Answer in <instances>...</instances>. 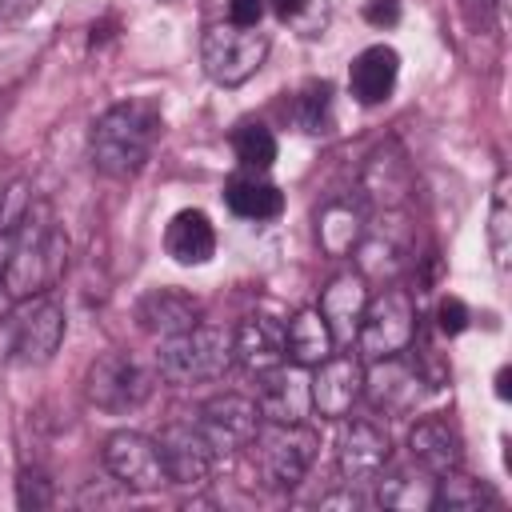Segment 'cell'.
Here are the masks:
<instances>
[{
	"mask_svg": "<svg viewBox=\"0 0 512 512\" xmlns=\"http://www.w3.org/2000/svg\"><path fill=\"white\" fill-rule=\"evenodd\" d=\"M68 268V236L44 196L16 180L0 196V284L20 304L52 292Z\"/></svg>",
	"mask_w": 512,
	"mask_h": 512,
	"instance_id": "obj_1",
	"label": "cell"
},
{
	"mask_svg": "<svg viewBox=\"0 0 512 512\" xmlns=\"http://www.w3.org/2000/svg\"><path fill=\"white\" fill-rule=\"evenodd\" d=\"M160 132H164V116H160V108L152 100H144V96L120 100V104L104 108L92 120V128H88V160L104 176H116V180L136 176L148 164Z\"/></svg>",
	"mask_w": 512,
	"mask_h": 512,
	"instance_id": "obj_2",
	"label": "cell"
},
{
	"mask_svg": "<svg viewBox=\"0 0 512 512\" xmlns=\"http://www.w3.org/2000/svg\"><path fill=\"white\" fill-rule=\"evenodd\" d=\"M232 328L220 324H192L188 332L164 336L156 364L160 376L172 384H200V380H216L232 368Z\"/></svg>",
	"mask_w": 512,
	"mask_h": 512,
	"instance_id": "obj_3",
	"label": "cell"
},
{
	"mask_svg": "<svg viewBox=\"0 0 512 512\" xmlns=\"http://www.w3.org/2000/svg\"><path fill=\"white\" fill-rule=\"evenodd\" d=\"M60 344H64V308L48 300V292L20 300V308H8V316L0 320V360L40 368L56 356Z\"/></svg>",
	"mask_w": 512,
	"mask_h": 512,
	"instance_id": "obj_4",
	"label": "cell"
},
{
	"mask_svg": "<svg viewBox=\"0 0 512 512\" xmlns=\"http://www.w3.org/2000/svg\"><path fill=\"white\" fill-rule=\"evenodd\" d=\"M248 448L256 452V464H260V476L268 488H296L320 452V436L312 428H304L300 420L296 424L268 420V424H260V432Z\"/></svg>",
	"mask_w": 512,
	"mask_h": 512,
	"instance_id": "obj_5",
	"label": "cell"
},
{
	"mask_svg": "<svg viewBox=\"0 0 512 512\" xmlns=\"http://www.w3.org/2000/svg\"><path fill=\"white\" fill-rule=\"evenodd\" d=\"M416 336V304L408 296V288H384L376 296H368L364 312H360V328H356V348L364 360H380V356H400L408 352Z\"/></svg>",
	"mask_w": 512,
	"mask_h": 512,
	"instance_id": "obj_6",
	"label": "cell"
},
{
	"mask_svg": "<svg viewBox=\"0 0 512 512\" xmlns=\"http://www.w3.org/2000/svg\"><path fill=\"white\" fill-rule=\"evenodd\" d=\"M264 56H268V36L260 28H240V24L204 28V40H200L204 72L224 88H236V84L252 80L260 72Z\"/></svg>",
	"mask_w": 512,
	"mask_h": 512,
	"instance_id": "obj_7",
	"label": "cell"
},
{
	"mask_svg": "<svg viewBox=\"0 0 512 512\" xmlns=\"http://www.w3.org/2000/svg\"><path fill=\"white\" fill-rule=\"evenodd\" d=\"M84 396L92 408L124 416V412H136L152 396V376L128 352H104L100 360H92L84 376Z\"/></svg>",
	"mask_w": 512,
	"mask_h": 512,
	"instance_id": "obj_8",
	"label": "cell"
},
{
	"mask_svg": "<svg viewBox=\"0 0 512 512\" xmlns=\"http://www.w3.org/2000/svg\"><path fill=\"white\" fill-rule=\"evenodd\" d=\"M104 468L112 472V480L128 492H156L168 476H164V460L152 436L144 432H112L104 440Z\"/></svg>",
	"mask_w": 512,
	"mask_h": 512,
	"instance_id": "obj_9",
	"label": "cell"
},
{
	"mask_svg": "<svg viewBox=\"0 0 512 512\" xmlns=\"http://www.w3.org/2000/svg\"><path fill=\"white\" fill-rule=\"evenodd\" d=\"M260 408H256V400H248V396H240V392H224V396H212L204 408H200V420H196V428L204 432V440L216 448V456H224V452H240V448H248L252 440H256V432H260Z\"/></svg>",
	"mask_w": 512,
	"mask_h": 512,
	"instance_id": "obj_10",
	"label": "cell"
},
{
	"mask_svg": "<svg viewBox=\"0 0 512 512\" xmlns=\"http://www.w3.org/2000/svg\"><path fill=\"white\" fill-rule=\"evenodd\" d=\"M424 372L404 364L400 356H380V360H368L364 368V388L360 396H368V404L384 416H404L420 404L424 396Z\"/></svg>",
	"mask_w": 512,
	"mask_h": 512,
	"instance_id": "obj_11",
	"label": "cell"
},
{
	"mask_svg": "<svg viewBox=\"0 0 512 512\" xmlns=\"http://www.w3.org/2000/svg\"><path fill=\"white\" fill-rule=\"evenodd\" d=\"M360 388H364V364L356 356H328L312 368V380H308V404L324 416V420H344L356 400H360Z\"/></svg>",
	"mask_w": 512,
	"mask_h": 512,
	"instance_id": "obj_12",
	"label": "cell"
},
{
	"mask_svg": "<svg viewBox=\"0 0 512 512\" xmlns=\"http://www.w3.org/2000/svg\"><path fill=\"white\" fill-rule=\"evenodd\" d=\"M160 448V460H164V476L168 484H204L212 476V464H216V448L204 440V432L196 424H168L156 440Z\"/></svg>",
	"mask_w": 512,
	"mask_h": 512,
	"instance_id": "obj_13",
	"label": "cell"
},
{
	"mask_svg": "<svg viewBox=\"0 0 512 512\" xmlns=\"http://www.w3.org/2000/svg\"><path fill=\"white\" fill-rule=\"evenodd\" d=\"M392 460V440L380 424L372 420H352L344 432H340V444H336V468L340 476L352 484H364V480H376Z\"/></svg>",
	"mask_w": 512,
	"mask_h": 512,
	"instance_id": "obj_14",
	"label": "cell"
},
{
	"mask_svg": "<svg viewBox=\"0 0 512 512\" xmlns=\"http://www.w3.org/2000/svg\"><path fill=\"white\" fill-rule=\"evenodd\" d=\"M204 308L192 292H180V288H152L140 296L136 304V320L144 332L152 336H176V332H188L192 324H200Z\"/></svg>",
	"mask_w": 512,
	"mask_h": 512,
	"instance_id": "obj_15",
	"label": "cell"
},
{
	"mask_svg": "<svg viewBox=\"0 0 512 512\" xmlns=\"http://www.w3.org/2000/svg\"><path fill=\"white\" fill-rule=\"evenodd\" d=\"M408 448H412V460L432 476H444V472L460 468V460H464V440H460L456 424L444 416L416 420L408 432Z\"/></svg>",
	"mask_w": 512,
	"mask_h": 512,
	"instance_id": "obj_16",
	"label": "cell"
},
{
	"mask_svg": "<svg viewBox=\"0 0 512 512\" xmlns=\"http://www.w3.org/2000/svg\"><path fill=\"white\" fill-rule=\"evenodd\" d=\"M364 304H368V280H364L360 272H340V276L324 288L316 312H320L324 324L332 328V340H336V344H352V340H356Z\"/></svg>",
	"mask_w": 512,
	"mask_h": 512,
	"instance_id": "obj_17",
	"label": "cell"
},
{
	"mask_svg": "<svg viewBox=\"0 0 512 512\" xmlns=\"http://www.w3.org/2000/svg\"><path fill=\"white\" fill-rule=\"evenodd\" d=\"M260 384H256V408L264 420H276V424H296L304 420V408H308V384L300 380V368H264L256 372Z\"/></svg>",
	"mask_w": 512,
	"mask_h": 512,
	"instance_id": "obj_18",
	"label": "cell"
},
{
	"mask_svg": "<svg viewBox=\"0 0 512 512\" xmlns=\"http://www.w3.org/2000/svg\"><path fill=\"white\" fill-rule=\"evenodd\" d=\"M396 76H400V56L396 48L388 44H372L364 48L352 64H348V92L356 104L372 108V104H384L396 88Z\"/></svg>",
	"mask_w": 512,
	"mask_h": 512,
	"instance_id": "obj_19",
	"label": "cell"
},
{
	"mask_svg": "<svg viewBox=\"0 0 512 512\" xmlns=\"http://www.w3.org/2000/svg\"><path fill=\"white\" fill-rule=\"evenodd\" d=\"M232 356L248 372L284 364V324H276L272 316H244L232 328Z\"/></svg>",
	"mask_w": 512,
	"mask_h": 512,
	"instance_id": "obj_20",
	"label": "cell"
},
{
	"mask_svg": "<svg viewBox=\"0 0 512 512\" xmlns=\"http://www.w3.org/2000/svg\"><path fill=\"white\" fill-rule=\"evenodd\" d=\"M164 252L176 264H184V268L208 264L216 256V228H212V220L200 208H180L168 220V228H164Z\"/></svg>",
	"mask_w": 512,
	"mask_h": 512,
	"instance_id": "obj_21",
	"label": "cell"
},
{
	"mask_svg": "<svg viewBox=\"0 0 512 512\" xmlns=\"http://www.w3.org/2000/svg\"><path fill=\"white\" fill-rule=\"evenodd\" d=\"M224 204H228L232 216L260 224V220H276L284 212V192L272 180H264V172L244 168L224 184Z\"/></svg>",
	"mask_w": 512,
	"mask_h": 512,
	"instance_id": "obj_22",
	"label": "cell"
},
{
	"mask_svg": "<svg viewBox=\"0 0 512 512\" xmlns=\"http://www.w3.org/2000/svg\"><path fill=\"white\" fill-rule=\"evenodd\" d=\"M336 352L332 328L324 324V316L316 308H300L288 324H284V360L296 368H316L320 360H328Z\"/></svg>",
	"mask_w": 512,
	"mask_h": 512,
	"instance_id": "obj_23",
	"label": "cell"
},
{
	"mask_svg": "<svg viewBox=\"0 0 512 512\" xmlns=\"http://www.w3.org/2000/svg\"><path fill=\"white\" fill-rule=\"evenodd\" d=\"M360 188H364L368 200H376V204H384V208H396V204L408 196V188H412V172H408L404 152H400L396 144L376 148V152L368 156V164H364Z\"/></svg>",
	"mask_w": 512,
	"mask_h": 512,
	"instance_id": "obj_24",
	"label": "cell"
},
{
	"mask_svg": "<svg viewBox=\"0 0 512 512\" xmlns=\"http://www.w3.org/2000/svg\"><path fill=\"white\" fill-rule=\"evenodd\" d=\"M316 240L328 256H344L364 240V216L352 200H332L316 216Z\"/></svg>",
	"mask_w": 512,
	"mask_h": 512,
	"instance_id": "obj_25",
	"label": "cell"
},
{
	"mask_svg": "<svg viewBox=\"0 0 512 512\" xmlns=\"http://www.w3.org/2000/svg\"><path fill=\"white\" fill-rule=\"evenodd\" d=\"M432 472H424L420 464H416V472L412 468H396L392 476H376L380 480V504L384 508H432V488H436V480H428Z\"/></svg>",
	"mask_w": 512,
	"mask_h": 512,
	"instance_id": "obj_26",
	"label": "cell"
},
{
	"mask_svg": "<svg viewBox=\"0 0 512 512\" xmlns=\"http://www.w3.org/2000/svg\"><path fill=\"white\" fill-rule=\"evenodd\" d=\"M484 504H496V496L488 492V484L464 476L460 468L444 472L432 488V508H444V512H476Z\"/></svg>",
	"mask_w": 512,
	"mask_h": 512,
	"instance_id": "obj_27",
	"label": "cell"
},
{
	"mask_svg": "<svg viewBox=\"0 0 512 512\" xmlns=\"http://www.w3.org/2000/svg\"><path fill=\"white\" fill-rule=\"evenodd\" d=\"M292 124L304 136H324L332 132V84L328 80H312L296 92L292 100Z\"/></svg>",
	"mask_w": 512,
	"mask_h": 512,
	"instance_id": "obj_28",
	"label": "cell"
},
{
	"mask_svg": "<svg viewBox=\"0 0 512 512\" xmlns=\"http://www.w3.org/2000/svg\"><path fill=\"white\" fill-rule=\"evenodd\" d=\"M232 152H236L240 168H248V172H268L272 160H276V136H272L268 124L244 120V124L232 132Z\"/></svg>",
	"mask_w": 512,
	"mask_h": 512,
	"instance_id": "obj_29",
	"label": "cell"
},
{
	"mask_svg": "<svg viewBox=\"0 0 512 512\" xmlns=\"http://www.w3.org/2000/svg\"><path fill=\"white\" fill-rule=\"evenodd\" d=\"M488 248H492V264H496V272H508V256H512V204H508V176H500V180H496V188H492Z\"/></svg>",
	"mask_w": 512,
	"mask_h": 512,
	"instance_id": "obj_30",
	"label": "cell"
},
{
	"mask_svg": "<svg viewBox=\"0 0 512 512\" xmlns=\"http://www.w3.org/2000/svg\"><path fill=\"white\" fill-rule=\"evenodd\" d=\"M276 20H284L288 28H296L300 36H320L328 24V4L324 0H268Z\"/></svg>",
	"mask_w": 512,
	"mask_h": 512,
	"instance_id": "obj_31",
	"label": "cell"
},
{
	"mask_svg": "<svg viewBox=\"0 0 512 512\" xmlns=\"http://www.w3.org/2000/svg\"><path fill=\"white\" fill-rule=\"evenodd\" d=\"M468 320H472V312H468V304H464L460 296H444V300L436 304V328H440L444 336H460V332L468 328Z\"/></svg>",
	"mask_w": 512,
	"mask_h": 512,
	"instance_id": "obj_32",
	"label": "cell"
},
{
	"mask_svg": "<svg viewBox=\"0 0 512 512\" xmlns=\"http://www.w3.org/2000/svg\"><path fill=\"white\" fill-rule=\"evenodd\" d=\"M16 500H20V508H48L52 504V484L40 472H20Z\"/></svg>",
	"mask_w": 512,
	"mask_h": 512,
	"instance_id": "obj_33",
	"label": "cell"
},
{
	"mask_svg": "<svg viewBox=\"0 0 512 512\" xmlns=\"http://www.w3.org/2000/svg\"><path fill=\"white\" fill-rule=\"evenodd\" d=\"M364 20L372 28H392L400 24V0H368L364 4Z\"/></svg>",
	"mask_w": 512,
	"mask_h": 512,
	"instance_id": "obj_34",
	"label": "cell"
},
{
	"mask_svg": "<svg viewBox=\"0 0 512 512\" xmlns=\"http://www.w3.org/2000/svg\"><path fill=\"white\" fill-rule=\"evenodd\" d=\"M260 16H264V0H228V24L260 28Z\"/></svg>",
	"mask_w": 512,
	"mask_h": 512,
	"instance_id": "obj_35",
	"label": "cell"
},
{
	"mask_svg": "<svg viewBox=\"0 0 512 512\" xmlns=\"http://www.w3.org/2000/svg\"><path fill=\"white\" fill-rule=\"evenodd\" d=\"M40 8V0H0V20H24Z\"/></svg>",
	"mask_w": 512,
	"mask_h": 512,
	"instance_id": "obj_36",
	"label": "cell"
},
{
	"mask_svg": "<svg viewBox=\"0 0 512 512\" xmlns=\"http://www.w3.org/2000/svg\"><path fill=\"white\" fill-rule=\"evenodd\" d=\"M496 396H500V400H508V368H500V372H496Z\"/></svg>",
	"mask_w": 512,
	"mask_h": 512,
	"instance_id": "obj_37",
	"label": "cell"
}]
</instances>
